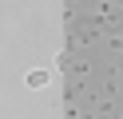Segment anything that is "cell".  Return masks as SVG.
<instances>
[{"label":"cell","mask_w":123,"mask_h":119,"mask_svg":"<svg viewBox=\"0 0 123 119\" xmlns=\"http://www.w3.org/2000/svg\"><path fill=\"white\" fill-rule=\"evenodd\" d=\"M48 79H52V75H48L44 68H32V71L24 75V83H28V87H48Z\"/></svg>","instance_id":"6da1fadb"}]
</instances>
